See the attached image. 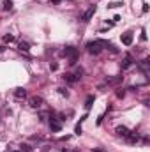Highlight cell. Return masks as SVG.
I'll return each mask as SVG.
<instances>
[{"mask_svg":"<svg viewBox=\"0 0 150 152\" xmlns=\"http://www.w3.org/2000/svg\"><path fill=\"white\" fill-rule=\"evenodd\" d=\"M12 41H14L12 35H4V43H12Z\"/></svg>","mask_w":150,"mask_h":152,"instance_id":"obj_19","label":"cell"},{"mask_svg":"<svg viewBox=\"0 0 150 152\" xmlns=\"http://www.w3.org/2000/svg\"><path fill=\"white\" fill-rule=\"evenodd\" d=\"M4 50H5V46H0V53H2V51H4Z\"/></svg>","mask_w":150,"mask_h":152,"instance_id":"obj_25","label":"cell"},{"mask_svg":"<svg viewBox=\"0 0 150 152\" xmlns=\"http://www.w3.org/2000/svg\"><path fill=\"white\" fill-rule=\"evenodd\" d=\"M50 69H51V71H57V69H58V64H50Z\"/></svg>","mask_w":150,"mask_h":152,"instance_id":"obj_21","label":"cell"},{"mask_svg":"<svg viewBox=\"0 0 150 152\" xmlns=\"http://www.w3.org/2000/svg\"><path fill=\"white\" fill-rule=\"evenodd\" d=\"M28 104H30V108L37 110V108H41V106L44 104V99H42L41 96H32V97L28 99Z\"/></svg>","mask_w":150,"mask_h":152,"instance_id":"obj_3","label":"cell"},{"mask_svg":"<svg viewBox=\"0 0 150 152\" xmlns=\"http://www.w3.org/2000/svg\"><path fill=\"white\" fill-rule=\"evenodd\" d=\"M83 73H85V71H83V69H81V67H76V71H74V73H72V76H74V78H76V80H80V78H81V76H83Z\"/></svg>","mask_w":150,"mask_h":152,"instance_id":"obj_12","label":"cell"},{"mask_svg":"<svg viewBox=\"0 0 150 152\" xmlns=\"http://www.w3.org/2000/svg\"><path fill=\"white\" fill-rule=\"evenodd\" d=\"M140 69H141L145 74H149V58H145V60L140 62Z\"/></svg>","mask_w":150,"mask_h":152,"instance_id":"obj_10","label":"cell"},{"mask_svg":"<svg viewBox=\"0 0 150 152\" xmlns=\"http://www.w3.org/2000/svg\"><path fill=\"white\" fill-rule=\"evenodd\" d=\"M50 128H51V131H55V133H58V131L62 129V126L57 122V119H55L53 115H51V119H50Z\"/></svg>","mask_w":150,"mask_h":152,"instance_id":"obj_7","label":"cell"},{"mask_svg":"<svg viewBox=\"0 0 150 152\" xmlns=\"http://www.w3.org/2000/svg\"><path fill=\"white\" fill-rule=\"evenodd\" d=\"M64 152H78V151H64Z\"/></svg>","mask_w":150,"mask_h":152,"instance_id":"obj_26","label":"cell"},{"mask_svg":"<svg viewBox=\"0 0 150 152\" xmlns=\"http://www.w3.org/2000/svg\"><path fill=\"white\" fill-rule=\"evenodd\" d=\"M122 43H124L126 46H131V44H133V34H129V32L124 34V35H122Z\"/></svg>","mask_w":150,"mask_h":152,"instance_id":"obj_9","label":"cell"},{"mask_svg":"<svg viewBox=\"0 0 150 152\" xmlns=\"http://www.w3.org/2000/svg\"><path fill=\"white\" fill-rule=\"evenodd\" d=\"M120 5H122V4H118V2H113V4H110L108 7H120Z\"/></svg>","mask_w":150,"mask_h":152,"instance_id":"obj_22","label":"cell"},{"mask_svg":"<svg viewBox=\"0 0 150 152\" xmlns=\"http://www.w3.org/2000/svg\"><path fill=\"white\" fill-rule=\"evenodd\" d=\"M94 101H95V97H94V96H88V97H87V101H85V108L88 110V108L92 106V103H94Z\"/></svg>","mask_w":150,"mask_h":152,"instance_id":"obj_14","label":"cell"},{"mask_svg":"<svg viewBox=\"0 0 150 152\" xmlns=\"http://www.w3.org/2000/svg\"><path fill=\"white\" fill-rule=\"evenodd\" d=\"M58 92H60L62 96H67V89H58Z\"/></svg>","mask_w":150,"mask_h":152,"instance_id":"obj_23","label":"cell"},{"mask_svg":"<svg viewBox=\"0 0 150 152\" xmlns=\"http://www.w3.org/2000/svg\"><path fill=\"white\" fill-rule=\"evenodd\" d=\"M95 9H97L95 5H90V7H88V9H87V11H85V12L81 14V18H80V19H81L83 23H87V21H90V19H92V16L95 14Z\"/></svg>","mask_w":150,"mask_h":152,"instance_id":"obj_4","label":"cell"},{"mask_svg":"<svg viewBox=\"0 0 150 152\" xmlns=\"http://www.w3.org/2000/svg\"><path fill=\"white\" fill-rule=\"evenodd\" d=\"M50 4H60V0H50Z\"/></svg>","mask_w":150,"mask_h":152,"instance_id":"obj_24","label":"cell"},{"mask_svg":"<svg viewBox=\"0 0 150 152\" xmlns=\"http://www.w3.org/2000/svg\"><path fill=\"white\" fill-rule=\"evenodd\" d=\"M28 96V92H27V89H23V87H18L16 90H14V97L16 99H25Z\"/></svg>","mask_w":150,"mask_h":152,"instance_id":"obj_6","label":"cell"},{"mask_svg":"<svg viewBox=\"0 0 150 152\" xmlns=\"http://www.w3.org/2000/svg\"><path fill=\"white\" fill-rule=\"evenodd\" d=\"M11 7H12V0H4V9L9 11Z\"/></svg>","mask_w":150,"mask_h":152,"instance_id":"obj_15","label":"cell"},{"mask_svg":"<svg viewBox=\"0 0 150 152\" xmlns=\"http://www.w3.org/2000/svg\"><path fill=\"white\" fill-rule=\"evenodd\" d=\"M74 133H76V135H81V124H78V126H76V129H74Z\"/></svg>","mask_w":150,"mask_h":152,"instance_id":"obj_20","label":"cell"},{"mask_svg":"<svg viewBox=\"0 0 150 152\" xmlns=\"http://www.w3.org/2000/svg\"><path fill=\"white\" fill-rule=\"evenodd\" d=\"M133 62H134V60H133V57H131V55H126V57H124V60L120 62V67H122V69H129V67L133 66Z\"/></svg>","mask_w":150,"mask_h":152,"instance_id":"obj_5","label":"cell"},{"mask_svg":"<svg viewBox=\"0 0 150 152\" xmlns=\"http://www.w3.org/2000/svg\"><path fill=\"white\" fill-rule=\"evenodd\" d=\"M21 151H23V152H32V147H30V145H27V143H23V145H21Z\"/></svg>","mask_w":150,"mask_h":152,"instance_id":"obj_17","label":"cell"},{"mask_svg":"<svg viewBox=\"0 0 150 152\" xmlns=\"http://www.w3.org/2000/svg\"><path fill=\"white\" fill-rule=\"evenodd\" d=\"M62 53H64L65 57H69V64H71V66L76 64V60H78V50H76V48H72V46H65Z\"/></svg>","mask_w":150,"mask_h":152,"instance_id":"obj_2","label":"cell"},{"mask_svg":"<svg viewBox=\"0 0 150 152\" xmlns=\"http://www.w3.org/2000/svg\"><path fill=\"white\" fill-rule=\"evenodd\" d=\"M110 43L108 41H103V39H99V41H90V43H87V50H88V53H92V55H99L103 50H104V46H108Z\"/></svg>","mask_w":150,"mask_h":152,"instance_id":"obj_1","label":"cell"},{"mask_svg":"<svg viewBox=\"0 0 150 152\" xmlns=\"http://www.w3.org/2000/svg\"><path fill=\"white\" fill-rule=\"evenodd\" d=\"M120 80H122V76H117V78H108V80H106V83H108V85H117Z\"/></svg>","mask_w":150,"mask_h":152,"instance_id":"obj_13","label":"cell"},{"mask_svg":"<svg viewBox=\"0 0 150 152\" xmlns=\"http://www.w3.org/2000/svg\"><path fill=\"white\" fill-rule=\"evenodd\" d=\"M18 48H19V50H21V51H28V50H30V48H28V44H27V43H19V46H18Z\"/></svg>","mask_w":150,"mask_h":152,"instance_id":"obj_16","label":"cell"},{"mask_svg":"<svg viewBox=\"0 0 150 152\" xmlns=\"http://www.w3.org/2000/svg\"><path fill=\"white\" fill-rule=\"evenodd\" d=\"M64 80H65V81H67V83H71V85H72V83H76V81H78V80H76V78H74V76H72V73H67V74H65V76H64Z\"/></svg>","mask_w":150,"mask_h":152,"instance_id":"obj_11","label":"cell"},{"mask_svg":"<svg viewBox=\"0 0 150 152\" xmlns=\"http://www.w3.org/2000/svg\"><path fill=\"white\" fill-rule=\"evenodd\" d=\"M124 96H126V90H124V89H118V90H117V97H120V99H122Z\"/></svg>","mask_w":150,"mask_h":152,"instance_id":"obj_18","label":"cell"},{"mask_svg":"<svg viewBox=\"0 0 150 152\" xmlns=\"http://www.w3.org/2000/svg\"><path fill=\"white\" fill-rule=\"evenodd\" d=\"M115 133H117V135H118V136H124V138H127V136H129V133H131V131H129V129H127V128H126V126H118V128H117V129H115Z\"/></svg>","mask_w":150,"mask_h":152,"instance_id":"obj_8","label":"cell"}]
</instances>
